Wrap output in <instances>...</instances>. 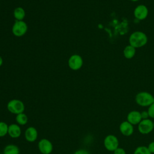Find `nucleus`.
<instances>
[{"instance_id": "obj_8", "label": "nucleus", "mask_w": 154, "mask_h": 154, "mask_svg": "<svg viewBox=\"0 0 154 154\" xmlns=\"http://www.w3.org/2000/svg\"><path fill=\"white\" fill-rule=\"evenodd\" d=\"M38 148L42 154H50L53 150V145L49 140L43 138L39 141Z\"/></svg>"}, {"instance_id": "obj_16", "label": "nucleus", "mask_w": 154, "mask_h": 154, "mask_svg": "<svg viewBox=\"0 0 154 154\" xmlns=\"http://www.w3.org/2000/svg\"><path fill=\"white\" fill-rule=\"evenodd\" d=\"M136 53V49L129 45H127L123 49V55L127 59L132 58Z\"/></svg>"}, {"instance_id": "obj_1", "label": "nucleus", "mask_w": 154, "mask_h": 154, "mask_svg": "<svg viewBox=\"0 0 154 154\" xmlns=\"http://www.w3.org/2000/svg\"><path fill=\"white\" fill-rule=\"evenodd\" d=\"M147 35L140 31H137L132 32L129 38V45L134 48H139L144 46L147 43Z\"/></svg>"}, {"instance_id": "obj_3", "label": "nucleus", "mask_w": 154, "mask_h": 154, "mask_svg": "<svg viewBox=\"0 0 154 154\" xmlns=\"http://www.w3.org/2000/svg\"><path fill=\"white\" fill-rule=\"evenodd\" d=\"M7 108L9 112L16 115L23 112L25 110V105L23 102L16 99L10 100L7 103Z\"/></svg>"}, {"instance_id": "obj_15", "label": "nucleus", "mask_w": 154, "mask_h": 154, "mask_svg": "<svg viewBox=\"0 0 154 154\" xmlns=\"http://www.w3.org/2000/svg\"><path fill=\"white\" fill-rule=\"evenodd\" d=\"M20 150L19 147L13 144L7 145L3 150V154H19Z\"/></svg>"}, {"instance_id": "obj_2", "label": "nucleus", "mask_w": 154, "mask_h": 154, "mask_svg": "<svg viewBox=\"0 0 154 154\" xmlns=\"http://www.w3.org/2000/svg\"><path fill=\"white\" fill-rule=\"evenodd\" d=\"M135 100L141 106H149L154 102V96L147 91H140L136 94Z\"/></svg>"}, {"instance_id": "obj_13", "label": "nucleus", "mask_w": 154, "mask_h": 154, "mask_svg": "<svg viewBox=\"0 0 154 154\" xmlns=\"http://www.w3.org/2000/svg\"><path fill=\"white\" fill-rule=\"evenodd\" d=\"M21 129L18 124H11L8 125V134L9 136L13 138H16L20 136L21 135Z\"/></svg>"}, {"instance_id": "obj_4", "label": "nucleus", "mask_w": 154, "mask_h": 154, "mask_svg": "<svg viewBox=\"0 0 154 154\" xmlns=\"http://www.w3.org/2000/svg\"><path fill=\"white\" fill-rule=\"evenodd\" d=\"M13 34L17 37L23 36L28 31V25L23 20H16L11 28Z\"/></svg>"}, {"instance_id": "obj_7", "label": "nucleus", "mask_w": 154, "mask_h": 154, "mask_svg": "<svg viewBox=\"0 0 154 154\" xmlns=\"http://www.w3.org/2000/svg\"><path fill=\"white\" fill-rule=\"evenodd\" d=\"M153 129V121L149 119L142 120L138 125V130L141 134H149Z\"/></svg>"}, {"instance_id": "obj_17", "label": "nucleus", "mask_w": 154, "mask_h": 154, "mask_svg": "<svg viewBox=\"0 0 154 154\" xmlns=\"http://www.w3.org/2000/svg\"><path fill=\"white\" fill-rule=\"evenodd\" d=\"M16 121L19 125H25L28 122V117L23 112L20 113L16 115Z\"/></svg>"}, {"instance_id": "obj_11", "label": "nucleus", "mask_w": 154, "mask_h": 154, "mask_svg": "<svg viewBox=\"0 0 154 154\" xmlns=\"http://www.w3.org/2000/svg\"><path fill=\"white\" fill-rule=\"evenodd\" d=\"M142 120L141 116V112L137 110H132L130 111L127 115V121L132 125H138Z\"/></svg>"}, {"instance_id": "obj_21", "label": "nucleus", "mask_w": 154, "mask_h": 154, "mask_svg": "<svg viewBox=\"0 0 154 154\" xmlns=\"http://www.w3.org/2000/svg\"><path fill=\"white\" fill-rule=\"evenodd\" d=\"M113 154H126V153L123 148L119 147L113 152Z\"/></svg>"}, {"instance_id": "obj_18", "label": "nucleus", "mask_w": 154, "mask_h": 154, "mask_svg": "<svg viewBox=\"0 0 154 154\" xmlns=\"http://www.w3.org/2000/svg\"><path fill=\"white\" fill-rule=\"evenodd\" d=\"M134 154H152V153L150 152L147 146H140L135 149L134 152Z\"/></svg>"}, {"instance_id": "obj_20", "label": "nucleus", "mask_w": 154, "mask_h": 154, "mask_svg": "<svg viewBox=\"0 0 154 154\" xmlns=\"http://www.w3.org/2000/svg\"><path fill=\"white\" fill-rule=\"evenodd\" d=\"M147 112L149 115V117L154 119V102L152 103L149 106H148Z\"/></svg>"}, {"instance_id": "obj_25", "label": "nucleus", "mask_w": 154, "mask_h": 154, "mask_svg": "<svg viewBox=\"0 0 154 154\" xmlns=\"http://www.w3.org/2000/svg\"><path fill=\"white\" fill-rule=\"evenodd\" d=\"M2 64H3V59H2V58L1 57V56L0 55V67L2 66Z\"/></svg>"}, {"instance_id": "obj_24", "label": "nucleus", "mask_w": 154, "mask_h": 154, "mask_svg": "<svg viewBox=\"0 0 154 154\" xmlns=\"http://www.w3.org/2000/svg\"><path fill=\"white\" fill-rule=\"evenodd\" d=\"M73 154H90V153L85 149H79L75 151Z\"/></svg>"}, {"instance_id": "obj_10", "label": "nucleus", "mask_w": 154, "mask_h": 154, "mask_svg": "<svg viewBox=\"0 0 154 154\" xmlns=\"http://www.w3.org/2000/svg\"><path fill=\"white\" fill-rule=\"evenodd\" d=\"M119 130L123 135L125 137H129L134 133V125H132L127 120L123 121L120 124Z\"/></svg>"}, {"instance_id": "obj_14", "label": "nucleus", "mask_w": 154, "mask_h": 154, "mask_svg": "<svg viewBox=\"0 0 154 154\" xmlns=\"http://www.w3.org/2000/svg\"><path fill=\"white\" fill-rule=\"evenodd\" d=\"M25 15V11L21 7H16L13 11V16L16 20H23Z\"/></svg>"}, {"instance_id": "obj_9", "label": "nucleus", "mask_w": 154, "mask_h": 154, "mask_svg": "<svg viewBox=\"0 0 154 154\" xmlns=\"http://www.w3.org/2000/svg\"><path fill=\"white\" fill-rule=\"evenodd\" d=\"M149 14V10L147 7L143 4L137 5L134 11V17L139 20H142L145 19Z\"/></svg>"}, {"instance_id": "obj_22", "label": "nucleus", "mask_w": 154, "mask_h": 154, "mask_svg": "<svg viewBox=\"0 0 154 154\" xmlns=\"http://www.w3.org/2000/svg\"><path fill=\"white\" fill-rule=\"evenodd\" d=\"M149 150L152 154H154V141L150 142L147 146Z\"/></svg>"}, {"instance_id": "obj_19", "label": "nucleus", "mask_w": 154, "mask_h": 154, "mask_svg": "<svg viewBox=\"0 0 154 154\" xmlns=\"http://www.w3.org/2000/svg\"><path fill=\"white\" fill-rule=\"evenodd\" d=\"M8 125L4 122H0V137H3L8 134Z\"/></svg>"}, {"instance_id": "obj_23", "label": "nucleus", "mask_w": 154, "mask_h": 154, "mask_svg": "<svg viewBox=\"0 0 154 154\" xmlns=\"http://www.w3.org/2000/svg\"><path fill=\"white\" fill-rule=\"evenodd\" d=\"M141 116L142 120L149 119V115L147 111H143L141 112Z\"/></svg>"}, {"instance_id": "obj_5", "label": "nucleus", "mask_w": 154, "mask_h": 154, "mask_svg": "<svg viewBox=\"0 0 154 154\" xmlns=\"http://www.w3.org/2000/svg\"><path fill=\"white\" fill-rule=\"evenodd\" d=\"M103 145L107 150L109 152H114L117 147H119V141L116 135L113 134H109L104 138Z\"/></svg>"}, {"instance_id": "obj_26", "label": "nucleus", "mask_w": 154, "mask_h": 154, "mask_svg": "<svg viewBox=\"0 0 154 154\" xmlns=\"http://www.w3.org/2000/svg\"><path fill=\"white\" fill-rule=\"evenodd\" d=\"M130 1H132V2H137V1H139V0H130Z\"/></svg>"}, {"instance_id": "obj_6", "label": "nucleus", "mask_w": 154, "mask_h": 154, "mask_svg": "<svg viewBox=\"0 0 154 154\" xmlns=\"http://www.w3.org/2000/svg\"><path fill=\"white\" fill-rule=\"evenodd\" d=\"M67 64L71 70L76 71L82 67L83 59L81 56L78 54H73L69 57Z\"/></svg>"}, {"instance_id": "obj_12", "label": "nucleus", "mask_w": 154, "mask_h": 154, "mask_svg": "<svg viewBox=\"0 0 154 154\" xmlns=\"http://www.w3.org/2000/svg\"><path fill=\"white\" fill-rule=\"evenodd\" d=\"M38 137V132L37 129L32 126L28 127L25 132V138L28 142L35 141Z\"/></svg>"}, {"instance_id": "obj_27", "label": "nucleus", "mask_w": 154, "mask_h": 154, "mask_svg": "<svg viewBox=\"0 0 154 154\" xmlns=\"http://www.w3.org/2000/svg\"><path fill=\"white\" fill-rule=\"evenodd\" d=\"M153 127H154V121H153Z\"/></svg>"}]
</instances>
